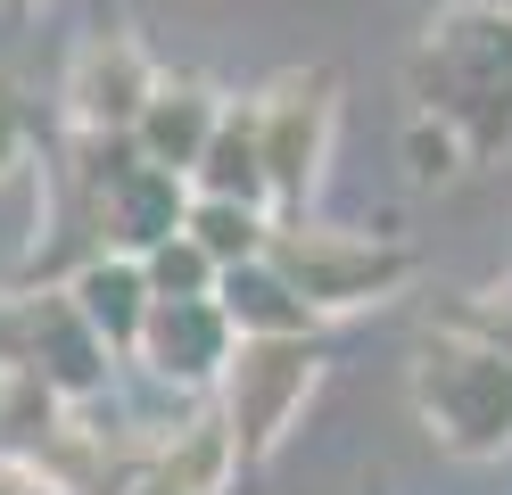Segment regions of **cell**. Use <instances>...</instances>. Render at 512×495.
Segmentation results:
<instances>
[{
    "instance_id": "8",
    "label": "cell",
    "mask_w": 512,
    "mask_h": 495,
    "mask_svg": "<svg viewBox=\"0 0 512 495\" xmlns=\"http://www.w3.org/2000/svg\"><path fill=\"white\" fill-rule=\"evenodd\" d=\"M25 372H34L67 413L100 405V396L116 388V347L75 314V297L58 289V281L25 289Z\"/></svg>"
},
{
    "instance_id": "5",
    "label": "cell",
    "mask_w": 512,
    "mask_h": 495,
    "mask_svg": "<svg viewBox=\"0 0 512 495\" xmlns=\"http://www.w3.org/2000/svg\"><path fill=\"white\" fill-rule=\"evenodd\" d=\"M323 363H331L323 339H240L232 372L215 388V413L240 446V471H256V462H273L290 446V429L306 421L314 388H323Z\"/></svg>"
},
{
    "instance_id": "9",
    "label": "cell",
    "mask_w": 512,
    "mask_h": 495,
    "mask_svg": "<svg viewBox=\"0 0 512 495\" xmlns=\"http://www.w3.org/2000/svg\"><path fill=\"white\" fill-rule=\"evenodd\" d=\"M223 99L215 83H199V75H166L157 83V99H149V116L133 124V141H141V157L149 165H166V174H199V157H207V141L223 132Z\"/></svg>"
},
{
    "instance_id": "14",
    "label": "cell",
    "mask_w": 512,
    "mask_h": 495,
    "mask_svg": "<svg viewBox=\"0 0 512 495\" xmlns=\"http://www.w3.org/2000/svg\"><path fill=\"white\" fill-rule=\"evenodd\" d=\"M75 413L58 405V396L34 380V372H0V454L17 462H42L58 446V429H67Z\"/></svg>"
},
{
    "instance_id": "6",
    "label": "cell",
    "mask_w": 512,
    "mask_h": 495,
    "mask_svg": "<svg viewBox=\"0 0 512 495\" xmlns=\"http://www.w3.org/2000/svg\"><path fill=\"white\" fill-rule=\"evenodd\" d=\"M157 58L133 25H100L83 33L67 58V83H58V108H67V132H133L157 99Z\"/></svg>"
},
{
    "instance_id": "16",
    "label": "cell",
    "mask_w": 512,
    "mask_h": 495,
    "mask_svg": "<svg viewBox=\"0 0 512 495\" xmlns=\"http://www.w3.org/2000/svg\"><path fill=\"white\" fill-rule=\"evenodd\" d=\"M397 157H405V182H413V190H446V182H463V174H471L463 132L446 124V116H430V108H413V116H405Z\"/></svg>"
},
{
    "instance_id": "20",
    "label": "cell",
    "mask_w": 512,
    "mask_h": 495,
    "mask_svg": "<svg viewBox=\"0 0 512 495\" xmlns=\"http://www.w3.org/2000/svg\"><path fill=\"white\" fill-rule=\"evenodd\" d=\"M124 495H182V487H166V479H157V471H141V479L124 487Z\"/></svg>"
},
{
    "instance_id": "7",
    "label": "cell",
    "mask_w": 512,
    "mask_h": 495,
    "mask_svg": "<svg viewBox=\"0 0 512 495\" xmlns=\"http://www.w3.org/2000/svg\"><path fill=\"white\" fill-rule=\"evenodd\" d=\"M232 355H240V330L223 322V306L215 297H157L149 306V330H141V347H133V363H141V380L149 388H166V396H215L223 388V372H232Z\"/></svg>"
},
{
    "instance_id": "19",
    "label": "cell",
    "mask_w": 512,
    "mask_h": 495,
    "mask_svg": "<svg viewBox=\"0 0 512 495\" xmlns=\"http://www.w3.org/2000/svg\"><path fill=\"white\" fill-rule=\"evenodd\" d=\"M17 157H25V108L0 91V182H9V165H17Z\"/></svg>"
},
{
    "instance_id": "17",
    "label": "cell",
    "mask_w": 512,
    "mask_h": 495,
    "mask_svg": "<svg viewBox=\"0 0 512 495\" xmlns=\"http://www.w3.org/2000/svg\"><path fill=\"white\" fill-rule=\"evenodd\" d=\"M141 273H149V297H174V306H182V297H215L223 264L182 231V240H166V248H149V256H141Z\"/></svg>"
},
{
    "instance_id": "3",
    "label": "cell",
    "mask_w": 512,
    "mask_h": 495,
    "mask_svg": "<svg viewBox=\"0 0 512 495\" xmlns=\"http://www.w3.org/2000/svg\"><path fill=\"white\" fill-rule=\"evenodd\" d=\"M265 256H273V273L314 306V322L389 306V297L422 273L413 240H397V231H356V223H323V215H281Z\"/></svg>"
},
{
    "instance_id": "15",
    "label": "cell",
    "mask_w": 512,
    "mask_h": 495,
    "mask_svg": "<svg viewBox=\"0 0 512 495\" xmlns=\"http://www.w3.org/2000/svg\"><path fill=\"white\" fill-rule=\"evenodd\" d=\"M273 207H232V198H190V240H199L223 273H232V264H265V248H273Z\"/></svg>"
},
{
    "instance_id": "11",
    "label": "cell",
    "mask_w": 512,
    "mask_h": 495,
    "mask_svg": "<svg viewBox=\"0 0 512 495\" xmlns=\"http://www.w3.org/2000/svg\"><path fill=\"white\" fill-rule=\"evenodd\" d=\"M215 306H223V322H232L240 339H323L314 306L273 273V256L265 264H232V273L215 281Z\"/></svg>"
},
{
    "instance_id": "12",
    "label": "cell",
    "mask_w": 512,
    "mask_h": 495,
    "mask_svg": "<svg viewBox=\"0 0 512 495\" xmlns=\"http://www.w3.org/2000/svg\"><path fill=\"white\" fill-rule=\"evenodd\" d=\"M149 471L166 487H182V495H223L240 479V446L223 429V413H182L174 429L149 438Z\"/></svg>"
},
{
    "instance_id": "1",
    "label": "cell",
    "mask_w": 512,
    "mask_h": 495,
    "mask_svg": "<svg viewBox=\"0 0 512 495\" xmlns=\"http://www.w3.org/2000/svg\"><path fill=\"white\" fill-rule=\"evenodd\" d=\"M413 108H430L463 132L471 165H488L512 149V9H488V0H455L438 9L422 50L405 58Z\"/></svg>"
},
{
    "instance_id": "21",
    "label": "cell",
    "mask_w": 512,
    "mask_h": 495,
    "mask_svg": "<svg viewBox=\"0 0 512 495\" xmlns=\"http://www.w3.org/2000/svg\"><path fill=\"white\" fill-rule=\"evenodd\" d=\"M9 9H42V0H9Z\"/></svg>"
},
{
    "instance_id": "4",
    "label": "cell",
    "mask_w": 512,
    "mask_h": 495,
    "mask_svg": "<svg viewBox=\"0 0 512 495\" xmlns=\"http://www.w3.org/2000/svg\"><path fill=\"white\" fill-rule=\"evenodd\" d=\"M339 66L306 58L248 99L256 108V149H265V182H273V215H306L314 190L331 174V141H339Z\"/></svg>"
},
{
    "instance_id": "13",
    "label": "cell",
    "mask_w": 512,
    "mask_h": 495,
    "mask_svg": "<svg viewBox=\"0 0 512 495\" xmlns=\"http://www.w3.org/2000/svg\"><path fill=\"white\" fill-rule=\"evenodd\" d=\"M190 198H232V207H273L265 182V149H256V108H223V132L207 141L199 174H190Z\"/></svg>"
},
{
    "instance_id": "10",
    "label": "cell",
    "mask_w": 512,
    "mask_h": 495,
    "mask_svg": "<svg viewBox=\"0 0 512 495\" xmlns=\"http://www.w3.org/2000/svg\"><path fill=\"white\" fill-rule=\"evenodd\" d=\"M58 289H67V297H75V314L116 347V363H133L141 330H149V306H157V297H149V273H141V256H108V248H100V256H83Z\"/></svg>"
},
{
    "instance_id": "2",
    "label": "cell",
    "mask_w": 512,
    "mask_h": 495,
    "mask_svg": "<svg viewBox=\"0 0 512 495\" xmlns=\"http://www.w3.org/2000/svg\"><path fill=\"white\" fill-rule=\"evenodd\" d=\"M405 396L422 429L455 454V462H496L512 454V355L471 339V330L430 322L422 347L405 363Z\"/></svg>"
},
{
    "instance_id": "18",
    "label": "cell",
    "mask_w": 512,
    "mask_h": 495,
    "mask_svg": "<svg viewBox=\"0 0 512 495\" xmlns=\"http://www.w3.org/2000/svg\"><path fill=\"white\" fill-rule=\"evenodd\" d=\"M0 372H25V289H0Z\"/></svg>"
}]
</instances>
